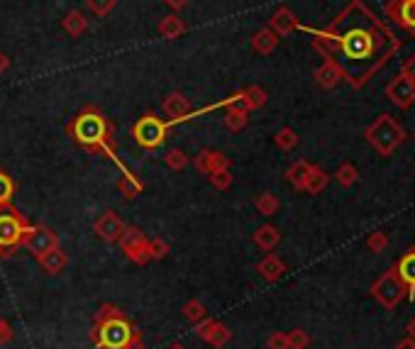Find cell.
<instances>
[{
  "label": "cell",
  "instance_id": "6da1fadb",
  "mask_svg": "<svg viewBox=\"0 0 415 349\" xmlns=\"http://www.w3.org/2000/svg\"><path fill=\"white\" fill-rule=\"evenodd\" d=\"M298 30L310 34L312 49L322 59L337 61L345 81L354 90L364 88L401 49L396 32L364 0H350L322 30L305 25H298Z\"/></svg>",
  "mask_w": 415,
  "mask_h": 349
},
{
  "label": "cell",
  "instance_id": "7a4b0ae2",
  "mask_svg": "<svg viewBox=\"0 0 415 349\" xmlns=\"http://www.w3.org/2000/svg\"><path fill=\"white\" fill-rule=\"evenodd\" d=\"M66 135L71 137V142L81 150L90 154H100L107 162H112L117 169L122 171V176H132V171L125 167V162L117 157L115 152V125L110 118H105L103 110L88 103L81 110L66 123Z\"/></svg>",
  "mask_w": 415,
  "mask_h": 349
},
{
  "label": "cell",
  "instance_id": "3957f363",
  "mask_svg": "<svg viewBox=\"0 0 415 349\" xmlns=\"http://www.w3.org/2000/svg\"><path fill=\"white\" fill-rule=\"evenodd\" d=\"M90 342L98 349H142V335L117 306L105 303L95 311Z\"/></svg>",
  "mask_w": 415,
  "mask_h": 349
},
{
  "label": "cell",
  "instance_id": "277c9868",
  "mask_svg": "<svg viewBox=\"0 0 415 349\" xmlns=\"http://www.w3.org/2000/svg\"><path fill=\"white\" fill-rule=\"evenodd\" d=\"M35 225L30 217L22 215L13 203L0 205V259H8L15 249L22 247L27 230Z\"/></svg>",
  "mask_w": 415,
  "mask_h": 349
},
{
  "label": "cell",
  "instance_id": "5b68a950",
  "mask_svg": "<svg viewBox=\"0 0 415 349\" xmlns=\"http://www.w3.org/2000/svg\"><path fill=\"white\" fill-rule=\"evenodd\" d=\"M364 137H367V142L381 154V157H391V154L406 142V130L396 123L394 115L384 113V115H379L367 130H364Z\"/></svg>",
  "mask_w": 415,
  "mask_h": 349
},
{
  "label": "cell",
  "instance_id": "8992f818",
  "mask_svg": "<svg viewBox=\"0 0 415 349\" xmlns=\"http://www.w3.org/2000/svg\"><path fill=\"white\" fill-rule=\"evenodd\" d=\"M169 120H162L157 113L147 110L137 123L132 125V140L142 150H159L169 137Z\"/></svg>",
  "mask_w": 415,
  "mask_h": 349
},
{
  "label": "cell",
  "instance_id": "52a82bcc",
  "mask_svg": "<svg viewBox=\"0 0 415 349\" xmlns=\"http://www.w3.org/2000/svg\"><path fill=\"white\" fill-rule=\"evenodd\" d=\"M369 293H372V298L379 303L381 308H386V311H394V308L406 298V286L398 278L396 269H389L386 274H381L377 281L372 283V288H369Z\"/></svg>",
  "mask_w": 415,
  "mask_h": 349
},
{
  "label": "cell",
  "instance_id": "ba28073f",
  "mask_svg": "<svg viewBox=\"0 0 415 349\" xmlns=\"http://www.w3.org/2000/svg\"><path fill=\"white\" fill-rule=\"evenodd\" d=\"M120 249L125 251V256H127L132 264H140V266H145L147 261H152L149 259V249H147V244H149V237H147L145 232L140 230V227H132V225H127L125 227V232H122V237H120Z\"/></svg>",
  "mask_w": 415,
  "mask_h": 349
},
{
  "label": "cell",
  "instance_id": "9c48e42d",
  "mask_svg": "<svg viewBox=\"0 0 415 349\" xmlns=\"http://www.w3.org/2000/svg\"><path fill=\"white\" fill-rule=\"evenodd\" d=\"M59 244V237L54 234V230H49L47 225H32L30 230H27L25 239H22V247L30 251L32 256H42L44 251H49L52 247Z\"/></svg>",
  "mask_w": 415,
  "mask_h": 349
},
{
  "label": "cell",
  "instance_id": "30bf717a",
  "mask_svg": "<svg viewBox=\"0 0 415 349\" xmlns=\"http://www.w3.org/2000/svg\"><path fill=\"white\" fill-rule=\"evenodd\" d=\"M125 222L122 217L115 213V210H105V213L98 215V220L93 222V232L98 239H103L105 244H115L120 242L122 232H125Z\"/></svg>",
  "mask_w": 415,
  "mask_h": 349
},
{
  "label": "cell",
  "instance_id": "8fae6325",
  "mask_svg": "<svg viewBox=\"0 0 415 349\" xmlns=\"http://www.w3.org/2000/svg\"><path fill=\"white\" fill-rule=\"evenodd\" d=\"M386 98L394 103L396 108H401V110H411L415 105V83L411 78L403 76V73H398L386 85Z\"/></svg>",
  "mask_w": 415,
  "mask_h": 349
},
{
  "label": "cell",
  "instance_id": "7c38bea8",
  "mask_svg": "<svg viewBox=\"0 0 415 349\" xmlns=\"http://www.w3.org/2000/svg\"><path fill=\"white\" fill-rule=\"evenodd\" d=\"M193 330H196V335L213 349H223L227 342L232 340L230 328L223 325V323H218V320H213L210 316L206 320H201L198 325H193Z\"/></svg>",
  "mask_w": 415,
  "mask_h": 349
},
{
  "label": "cell",
  "instance_id": "4fadbf2b",
  "mask_svg": "<svg viewBox=\"0 0 415 349\" xmlns=\"http://www.w3.org/2000/svg\"><path fill=\"white\" fill-rule=\"evenodd\" d=\"M386 17L401 27L403 32L415 37V0H389L386 3Z\"/></svg>",
  "mask_w": 415,
  "mask_h": 349
},
{
  "label": "cell",
  "instance_id": "5bb4252c",
  "mask_svg": "<svg viewBox=\"0 0 415 349\" xmlns=\"http://www.w3.org/2000/svg\"><path fill=\"white\" fill-rule=\"evenodd\" d=\"M162 110H164V115L169 118V125L174 127V125L189 123L193 108L184 93H169L162 103Z\"/></svg>",
  "mask_w": 415,
  "mask_h": 349
},
{
  "label": "cell",
  "instance_id": "9a60e30c",
  "mask_svg": "<svg viewBox=\"0 0 415 349\" xmlns=\"http://www.w3.org/2000/svg\"><path fill=\"white\" fill-rule=\"evenodd\" d=\"M193 167L201 171V174L210 176V174H215V171L230 169V159L218 150H201L198 152V157L193 159Z\"/></svg>",
  "mask_w": 415,
  "mask_h": 349
},
{
  "label": "cell",
  "instance_id": "2e32d148",
  "mask_svg": "<svg viewBox=\"0 0 415 349\" xmlns=\"http://www.w3.org/2000/svg\"><path fill=\"white\" fill-rule=\"evenodd\" d=\"M298 17L288 5H281V8H276V13L269 17V22H266V27L269 30H274L278 37H288L293 30H298Z\"/></svg>",
  "mask_w": 415,
  "mask_h": 349
},
{
  "label": "cell",
  "instance_id": "e0dca14e",
  "mask_svg": "<svg viewBox=\"0 0 415 349\" xmlns=\"http://www.w3.org/2000/svg\"><path fill=\"white\" fill-rule=\"evenodd\" d=\"M312 78H315V83L320 85V88L332 90L335 85H340V83L345 81V73H342V68H340L337 61H332V59H322V64L315 68V73H312Z\"/></svg>",
  "mask_w": 415,
  "mask_h": 349
},
{
  "label": "cell",
  "instance_id": "ac0fdd59",
  "mask_svg": "<svg viewBox=\"0 0 415 349\" xmlns=\"http://www.w3.org/2000/svg\"><path fill=\"white\" fill-rule=\"evenodd\" d=\"M394 269H396L398 278L403 281V286H406V296L411 301H415V247L408 249L406 254L396 261Z\"/></svg>",
  "mask_w": 415,
  "mask_h": 349
},
{
  "label": "cell",
  "instance_id": "d6986e66",
  "mask_svg": "<svg viewBox=\"0 0 415 349\" xmlns=\"http://www.w3.org/2000/svg\"><path fill=\"white\" fill-rule=\"evenodd\" d=\"M286 271H288V266H286V261L281 259L278 254H266L264 259L257 264V274L264 281H269V283H276L278 278H283L286 276Z\"/></svg>",
  "mask_w": 415,
  "mask_h": 349
},
{
  "label": "cell",
  "instance_id": "ffe728a7",
  "mask_svg": "<svg viewBox=\"0 0 415 349\" xmlns=\"http://www.w3.org/2000/svg\"><path fill=\"white\" fill-rule=\"evenodd\" d=\"M37 261L49 276H56V274H61L66 266H69V254L56 244V247H52L49 251H44L42 256H37Z\"/></svg>",
  "mask_w": 415,
  "mask_h": 349
},
{
  "label": "cell",
  "instance_id": "44dd1931",
  "mask_svg": "<svg viewBox=\"0 0 415 349\" xmlns=\"http://www.w3.org/2000/svg\"><path fill=\"white\" fill-rule=\"evenodd\" d=\"M186 32H189V27H186V22L179 17V13H172L159 20V34H162L167 42H174V39L184 37Z\"/></svg>",
  "mask_w": 415,
  "mask_h": 349
},
{
  "label": "cell",
  "instance_id": "7402d4cb",
  "mask_svg": "<svg viewBox=\"0 0 415 349\" xmlns=\"http://www.w3.org/2000/svg\"><path fill=\"white\" fill-rule=\"evenodd\" d=\"M278 42H281V37L274 32V30H269V27H261V30H257L252 34V49L257 51V54H271L276 47H278Z\"/></svg>",
  "mask_w": 415,
  "mask_h": 349
},
{
  "label": "cell",
  "instance_id": "603a6c76",
  "mask_svg": "<svg viewBox=\"0 0 415 349\" xmlns=\"http://www.w3.org/2000/svg\"><path fill=\"white\" fill-rule=\"evenodd\" d=\"M252 239L259 249L274 251L278 244H281V232H278V227H274V225H261V227H257V232L252 234Z\"/></svg>",
  "mask_w": 415,
  "mask_h": 349
},
{
  "label": "cell",
  "instance_id": "cb8c5ba5",
  "mask_svg": "<svg viewBox=\"0 0 415 349\" xmlns=\"http://www.w3.org/2000/svg\"><path fill=\"white\" fill-rule=\"evenodd\" d=\"M310 171H312V164L305 162V159H298V162H293L291 167L286 169V181L291 183L295 191H303Z\"/></svg>",
  "mask_w": 415,
  "mask_h": 349
},
{
  "label": "cell",
  "instance_id": "d4e9b609",
  "mask_svg": "<svg viewBox=\"0 0 415 349\" xmlns=\"http://www.w3.org/2000/svg\"><path fill=\"white\" fill-rule=\"evenodd\" d=\"M61 27H64V32L69 34V37H81V34L88 30V20L81 10H69V13L64 15V20H61Z\"/></svg>",
  "mask_w": 415,
  "mask_h": 349
},
{
  "label": "cell",
  "instance_id": "484cf974",
  "mask_svg": "<svg viewBox=\"0 0 415 349\" xmlns=\"http://www.w3.org/2000/svg\"><path fill=\"white\" fill-rule=\"evenodd\" d=\"M240 93H242V103L247 110H259V108H264L266 100H269V95H266V90L261 88V85H247Z\"/></svg>",
  "mask_w": 415,
  "mask_h": 349
},
{
  "label": "cell",
  "instance_id": "4316f807",
  "mask_svg": "<svg viewBox=\"0 0 415 349\" xmlns=\"http://www.w3.org/2000/svg\"><path fill=\"white\" fill-rule=\"evenodd\" d=\"M327 183H330V176H327L320 167H315V164H312V171H310L308 181H305V188H303V191H305V193H310V196H317V193L325 191Z\"/></svg>",
  "mask_w": 415,
  "mask_h": 349
},
{
  "label": "cell",
  "instance_id": "83f0119b",
  "mask_svg": "<svg viewBox=\"0 0 415 349\" xmlns=\"http://www.w3.org/2000/svg\"><path fill=\"white\" fill-rule=\"evenodd\" d=\"M117 191H120V196L125 200H135L142 191H145V183H142L135 174L132 176H122V179L117 181Z\"/></svg>",
  "mask_w": 415,
  "mask_h": 349
},
{
  "label": "cell",
  "instance_id": "f1b7e54d",
  "mask_svg": "<svg viewBox=\"0 0 415 349\" xmlns=\"http://www.w3.org/2000/svg\"><path fill=\"white\" fill-rule=\"evenodd\" d=\"M181 313H184V318L189 320L191 325H198L201 320H206V318H208L206 306H203V303L198 301V298L186 301V303H184V308H181Z\"/></svg>",
  "mask_w": 415,
  "mask_h": 349
},
{
  "label": "cell",
  "instance_id": "f546056e",
  "mask_svg": "<svg viewBox=\"0 0 415 349\" xmlns=\"http://www.w3.org/2000/svg\"><path fill=\"white\" fill-rule=\"evenodd\" d=\"M254 208L259 210V215L269 217V215H276V210L281 208V200H278L274 193H259L257 200H254Z\"/></svg>",
  "mask_w": 415,
  "mask_h": 349
},
{
  "label": "cell",
  "instance_id": "4dcf8cb0",
  "mask_svg": "<svg viewBox=\"0 0 415 349\" xmlns=\"http://www.w3.org/2000/svg\"><path fill=\"white\" fill-rule=\"evenodd\" d=\"M298 142H300V137H298V132H295L293 127H281L274 135V145L278 147V150H283V152L295 150V147H298Z\"/></svg>",
  "mask_w": 415,
  "mask_h": 349
},
{
  "label": "cell",
  "instance_id": "1f68e13d",
  "mask_svg": "<svg viewBox=\"0 0 415 349\" xmlns=\"http://www.w3.org/2000/svg\"><path fill=\"white\" fill-rule=\"evenodd\" d=\"M335 181H337L340 186L350 188L359 181V171H357V167L352 162H345V164H340L337 171H335Z\"/></svg>",
  "mask_w": 415,
  "mask_h": 349
},
{
  "label": "cell",
  "instance_id": "d6a6232c",
  "mask_svg": "<svg viewBox=\"0 0 415 349\" xmlns=\"http://www.w3.org/2000/svg\"><path fill=\"white\" fill-rule=\"evenodd\" d=\"M208 181H210V186L218 188V191H230L235 176L230 174V169H223V171H215V174H210Z\"/></svg>",
  "mask_w": 415,
  "mask_h": 349
},
{
  "label": "cell",
  "instance_id": "836d02e7",
  "mask_svg": "<svg viewBox=\"0 0 415 349\" xmlns=\"http://www.w3.org/2000/svg\"><path fill=\"white\" fill-rule=\"evenodd\" d=\"M164 162H167V167L172 171H184L189 167V157H186L184 150H169L167 157H164Z\"/></svg>",
  "mask_w": 415,
  "mask_h": 349
},
{
  "label": "cell",
  "instance_id": "e575fe53",
  "mask_svg": "<svg viewBox=\"0 0 415 349\" xmlns=\"http://www.w3.org/2000/svg\"><path fill=\"white\" fill-rule=\"evenodd\" d=\"M13 196H15V181L10 179V174L0 171V205L13 203Z\"/></svg>",
  "mask_w": 415,
  "mask_h": 349
},
{
  "label": "cell",
  "instance_id": "d590c367",
  "mask_svg": "<svg viewBox=\"0 0 415 349\" xmlns=\"http://www.w3.org/2000/svg\"><path fill=\"white\" fill-rule=\"evenodd\" d=\"M286 340H288V349H308L310 347V335L300 328L286 333Z\"/></svg>",
  "mask_w": 415,
  "mask_h": 349
},
{
  "label": "cell",
  "instance_id": "8d00e7d4",
  "mask_svg": "<svg viewBox=\"0 0 415 349\" xmlns=\"http://www.w3.org/2000/svg\"><path fill=\"white\" fill-rule=\"evenodd\" d=\"M117 0H86V8L93 13L95 17H107L112 13Z\"/></svg>",
  "mask_w": 415,
  "mask_h": 349
},
{
  "label": "cell",
  "instance_id": "74e56055",
  "mask_svg": "<svg viewBox=\"0 0 415 349\" xmlns=\"http://www.w3.org/2000/svg\"><path fill=\"white\" fill-rule=\"evenodd\" d=\"M147 249H149V259H164V256L169 254V242L167 239H162V237H154V239H149V244H147Z\"/></svg>",
  "mask_w": 415,
  "mask_h": 349
},
{
  "label": "cell",
  "instance_id": "f35d334b",
  "mask_svg": "<svg viewBox=\"0 0 415 349\" xmlns=\"http://www.w3.org/2000/svg\"><path fill=\"white\" fill-rule=\"evenodd\" d=\"M367 247L372 249V251H384L386 247H389V234H386L384 230L372 232L367 237Z\"/></svg>",
  "mask_w": 415,
  "mask_h": 349
},
{
  "label": "cell",
  "instance_id": "ab89813d",
  "mask_svg": "<svg viewBox=\"0 0 415 349\" xmlns=\"http://www.w3.org/2000/svg\"><path fill=\"white\" fill-rule=\"evenodd\" d=\"M269 349H288V340H286V333H274L266 342Z\"/></svg>",
  "mask_w": 415,
  "mask_h": 349
},
{
  "label": "cell",
  "instance_id": "60d3db41",
  "mask_svg": "<svg viewBox=\"0 0 415 349\" xmlns=\"http://www.w3.org/2000/svg\"><path fill=\"white\" fill-rule=\"evenodd\" d=\"M401 73H403V76H406V78H411V81L415 83V54H411L406 61H403Z\"/></svg>",
  "mask_w": 415,
  "mask_h": 349
},
{
  "label": "cell",
  "instance_id": "b9f144b4",
  "mask_svg": "<svg viewBox=\"0 0 415 349\" xmlns=\"http://www.w3.org/2000/svg\"><path fill=\"white\" fill-rule=\"evenodd\" d=\"M10 340H13V328H10L8 320L0 318V345H8Z\"/></svg>",
  "mask_w": 415,
  "mask_h": 349
},
{
  "label": "cell",
  "instance_id": "7bdbcfd3",
  "mask_svg": "<svg viewBox=\"0 0 415 349\" xmlns=\"http://www.w3.org/2000/svg\"><path fill=\"white\" fill-rule=\"evenodd\" d=\"M167 3V8L172 10V13H181V10L189 5V0H164Z\"/></svg>",
  "mask_w": 415,
  "mask_h": 349
},
{
  "label": "cell",
  "instance_id": "ee69618b",
  "mask_svg": "<svg viewBox=\"0 0 415 349\" xmlns=\"http://www.w3.org/2000/svg\"><path fill=\"white\" fill-rule=\"evenodd\" d=\"M10 68V59H8V54L5 51H0V76H3L5 71Z\"/></svg>",
  "mask_w": 415,
  "mask_h": 349
},
{
  "label": "cell",
  "instance_id": "f6af8a7d",
  "mask_svg": "<svg viewBox=\"0 0 415 349\" xmlns=\"http://www.w3.org/2000/svg\"><path fill=\"white\" fill-rule=\"evenodd\" d=\"M396 349H415V340H413V337H406V340L398 342Z\"/></svg>",
  "mask_w": 415,
  "mask_h": 349
},
{
  "label": "cell",
  "instance_id": "bcb514c9",
  "mask_svg": "<svg viewBox=\"0 0 415 349\" xmlns=\"http://www.w3.org/2000/svg\"><path fill=\"white\" fill-rule=\"evenodd\" d=\"M406 333H408V337H413V340H415V316L411 318V323H408Z\"/></svg>",
  "mask_w": 415,
  "mask_h": 349
},
{
  "label": "cell",
  "instance_id": "7dc6e473",
  "mask_svg": "<svg viewBox=\"0 0 415 349\" xmlns=\"http://www.w3.org/2000/svg\"><path fill=\"white\" fill-rule=\"evenodd\" d=\"M167 349H186L184 345H172V347H167Z\"/></svg>",
  "mask_w": 415,
  "mask_h": 349
}]
</instances>
